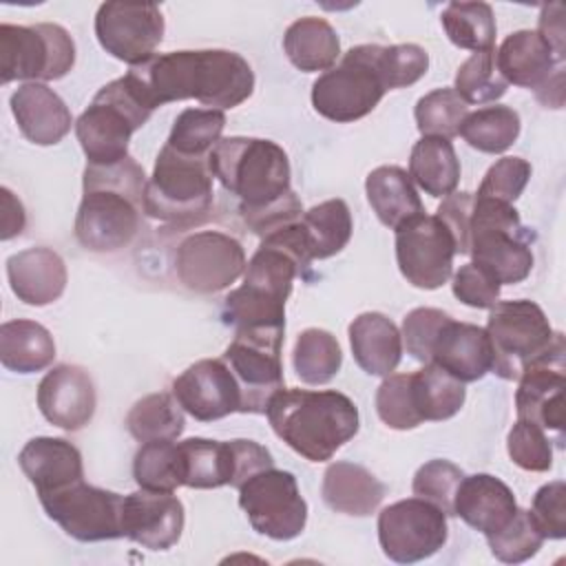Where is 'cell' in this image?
Instances as JSON below:
<instances>
[{
	"label": "cell",
	"mask_w": 566,
	"mask_h": 566,
	"mask_svg": "<svg viewBox=\"0 0 566 566\" xmlns=\"http://www.w3.org/2000/svg\"><path fill=\"white\" fill-rule=\"evenodd\" d=\"M285 329H237L223 352V360L241 389V413H265L274 394L283 389Z\"/></svg>",
	"instance_id": "7c38bea8"
},
{
	"label": "cell",
	"mask_w": 566,
	"mask_h": 566,
	"mask_svg": "<svg viewBox=\"0 0 566 566\" xmlns=\"http://www.w3.org/2000/svg\"><path fill=\"white\" fill-rule=\"evenodd\" d=\"M184 504L172 493L139 489L124 497V537L148 551H168L184 531Z\"/></svg>",
	"instance_id": "7402d4cb"
},
{
	"label": "cell",
	"mask_w": 566,
	"mask_h": 566,
	"mask_svg": "<svg viewBox=\"0 0 566 566\" xmlns=\"http://www.w3.org/2000/svg\"><path fill=\"white\" fill-rule=\"evenodd\" d=\"M460 382H475L491 371V345L486 329L449 318L431 347V360Z\"/></svg>",
	"instance_id": "cb8c5ba5"
},
{
	"label": "cell",
	"mask_w": 566,
	"mask_h": 566,
	"mask_svg": "<svg viewBox=\"0 0 566 566\" xmlns=\"http://www.w3.org/2000/svg\"><path fill=\"white\" fill-rule=\"evenodd\" d=\"M245 250L239 239L221 230L186 234L175 252V272L184 287L214 294L232 285L245 272Z\"/></svg>",
	"instance_id": "e0dca14e"
},
{
	"label": "cell",
	"mask_w": 566,
	"mask_h": 566,
	"mask_svg": "<svg viewBox=\"0 0 566 566\" xmlns=\"http://www.w3.org/2000/svg\"><path fill=\"white\" fill-rule=\"evenodd\" d=\"M11 113L20 133L38 146L62 142L73 124L64 99L44 82H27L18 86L11 95Z\"/></svg>",
	"instance_id": "d4e9b609"
},
{
	"label": "cell",
	"mask_w": 566,
	"mask_h": 566,
	"mask_svg": "<svg viewBox=\"0 0 566 566\" xmlns=\"http://www.w3.org/2000/svg\"><path fill=\"white\" fill-rule=\"evenodd\" d=\"M484 329L493 358L491 371L504 380H517L526 365L546 354L557 336L544 310L526 298L497 301Z\"/></svg>",
	"instance_id": "30bf717a"
},
{
	"label": "cell",
	"mask_w": 566,
	"mask_h": 566,
	"mask_svg": "<svg viewBox=\"0 0 566 566\" xmlns=\"http://www.w3.org/2000/svg\"><path fill=\"white\" fill-rule=\"evenodd\" d=\"M409 177L431 197H447L460 181L455 148L444 137H420L409 155Z\"/></svg>",
	"instance_id": "d590c367"
},
{
	"label": "cell",
	"mask_w": 566,
	"mask_h": 566,
	"mask_svg": "<svg viewBox=\"0 0 566 566\" xmlns=\"http://www.w3.org/2000/svg\"><path fill=\"white\" fill-rule=\"evenodd\" d=\"M531 179V164L522 157H502L484 175L478 197L513 203Z\"/></svg>",
	"instance_id": "816d5d0a"
},
{
	"label": "cell",
	"mask_w": 566,
	"mask_h": 566,
	"mask_svg": "<svg viewBox=\"0 0 566 566\" xmlns=\"http://www.w3.org/2000/svg\"><path fill=\"white\" fill-rule=\"evenodd\" d=\"M531 517L544 539L566 537V484L562 480L548 482L537 489L531 506Z\"/></svg>",
	"instance_id": "db71d44e"
},
{
	"label": "cell",
	"mask_w": 566,
	"mask_h": 566,
	"mask_svg": "<svg viewBox=\"0 0 566 566\" xmlns=\"http://www.w3.org/2000/svg\"><path fill=\"white\" fill-rule=\"evenodd\" d=\"M0 197H2L0 237L7 241V239H13L15 234H20L24 230L27 214H24V208H22L20 199L9 188H0Z\"/></svg>",
	"instance_id": "680465c9"
},
{
	"label": "cell",
	"mask_w": 566,
	"mask_h": 566,
	"mask_svg": "<svg viewBox=\"0 0 566 566\" xmlns=\"http://www.w3.org/2000/svg\"><path fill=\"white\" fill-rule=\"evenodd\" d=\"M411 394L422 422L449 420L462 409L467 398L464 382L453 378L436 363H424L420 371L411 374Z\"/></svg>",
	"instance_id": "8d00e7d4"
},
{
	"label": "cell",
	"mask_w": 566,
	"mask_h": 566,
	"mask_svg": "<svg viewBox=\"0 0 566 566\" xmlns=\"http://www.w3.org/2000/svg\"><path fill=\"white\" fill-rule=\"evenodd\" d=\"M212 177L239 199V212H259L279 203L290 188L287 153L272 139L226 137L208 153Z\"/></svg>",
	"instance_id": "5b68a950"
},
{
	"label": "cell",
	"mask_w": 566,
	"mask_h": 566,
	"mask_svg": "<svg viewBox=\"0 0 566 566\" xmlns=\"http://www.w3.org/2000/svg\"><path fill=\"white\" fill-rule=\"evenodd\" d=\"M473 210L471 192H451L438 206L436 217L451 230L455 241V254H469V221Z\"/></svg>",
	"instance_id": "9f6ffc18"
},
{
	"label": "cell",
	"mask_w": 566,
	"mask_h": 566,
	"mask_svg": "<svg viewBox=\"0 0 566 566\" xmlns=\"http://www.w3.org/2000/svg\"><path fill=\"white\" fill-rule=\"evenodd\" d=\"M95 385L88 371L77 365H55L38 385L42 416L64 431L86 427L95 413Z\"/></svg>",
	"instance_id": "603a6c76"
},
{
	"label": "cell",
	"mask_w": 566,
	"mask_h": 566,
	"mask_svg": "<svg viewBox=\"0 0 566 566\" xmlns=\"http://www.w3.org/2000/svg\"><path fill=\"white\" fill-rule=\"evenodd\" d=\"M226 126L223 111L217 108H186L177 115L168 135V146L184 155L206 157L221 139Z\"/></svg>",
	"instance_id": "7bdbcfd3"
},
{
	"label": "cell",
	"mask_w": 566,
	"mask_h": 566,
	"mask_svg": "<svg viewBox=\"0 0 566 566\" xmlns=\"http://www.w3.org/2000/svg\"><path fill=\"white\" fill-rule=\"evenodd\" d=\"M440 22L444 27L447 38L473 53L495 49V18L493 9L486 2H449L442 13Z\"/></svg>",
	"instance_id": "f35d334b"
},
{
	"label": "cell",
	"mask_w": 566,
	"mask_h": 566,
	"mask_svg": "<svg viewBox=\"0 0 566 566\" xmlns=\"http://www.w3.org/2000/svg\"><path fill=\"white\" fill-rule=\"evenodd\" d=\"M564 354V334L557 332L548 352L526 365V369L520 374V385L515 391L517 420H528L544 431L562 433L566 387Z\"/></svg>",
	"instance_id": "ffe728a7"
},
{
	"label": "cell",
	"mask_w": 566,
	"mask_h": 566,
	"mask_svg": "<svg viewBox=\"0 0 566 566\" xmlns=\"http://www.w3.org/2000/svg\"><path fill=\"white\" fill-rule=\"evenodd\" d=\"M365 192L378 221L391 230L424 214L418 190L400 166H378L365 179Z\"/></svg>",
	"instance_id": "1f68e13d"
},
{
	"label": "cell",
	"mask_w": 566,
	"mask_h": 566,
	"mask_svg": "<svg viewBox=\"0 0 566 566\" xmlns=\"http://www.w3.org/2000/svg\"><path fill=\"white\" fill-rule=\"evenodd\" d=\"M164 29L161 9L153 2H104L95 15V35L102 49L130 66L155 55Z\"/></svg>",
	"instance_id": "d6986e66"
},
{
	"label": "cell",
	"mask_w": 566,
	"mask_h": 566,
	"mask_svg": "<svg viewBox=\"0 0 566 566\" xmlns=\"http://www.w3.org/2000/svg\"><path fill=\"white\" fill-rule=\"evenodd\" d=\"M44 513L77 542H104L124 537V495L86 484L84 480L38 495Z\"/></svg>",
	"instance_id": "9a60e30c"
},
{
	"label": "cell",
	"mask_w": 566,
	"mask_h": 566,
	"mask_svg": "<svg viewBox=\"0 0 566 566\" xmlns=\"http://www.w3.org/2000/svg\"><path fill=\"white\" fill-rule=\"evenodd\" d=\"M537 33L548 42V46L555 51L559 62L564 60V4L553 2L542 7Z\"/></svg>",
	"instance_id": "6f0895ef"
},
{
	"label": "cell",
	"mask_w": 566,
	"mask_h": 566,
	"mask_svg": "<svg viewBox=\"0 0 566 566\" xmlns=\"http://www.w3.org/2000/svg\"><path fill=\"white\" fill-rule=\"evenodd\" d=\"M126 427L130 436L139 442L177 440L186 427L184 409L172 391L148 394L130 407L126 416Z\"/></svg>",
	"instance_id": "74e56055"
},
{
	"label": "cell",
	"mask_w": 566,
	"mask_h": 566,
	"mask_svg": "<svg viewBox=\"0 0 566 566\" xmlns=\"http://www.w3.org/2000/svg\"><path fill=\"white\" fill-rule=\"evenodd\" d=\"M376 411L378 418L398 431L413 429L422 422L413 405L411 394V374H389L376 391Z\"/></svg>",
	"instance_id": "7dc6e473"
},
{
	"label": "cell",
	"mask_w": 566,
	"mask_h": 566,
	"mask_svg": "<svg viewBox=\"0 0 566 566\" xmlns=\"http://www.w3.org/2000/svg\"><path fill=\"white\" fill-rule=\"evenodd\" d=\"M144 102L157 106L197 99L210 108H234L254 91V73L248 60L228 49L155 53L126 73Z\"/></svg>",
	"instance_id": "6da1fadb"
},
{
	"label": "cell",
	"mask_w": 566,
	"mask_h": 566,
	"mask_svg": "<svg viewBox=\"0 0 566 566\" xmlns=\"http://www.w3.org/2000/svg\"><path fill=\"white\" fill-rule=\"evenodd\" d=\"M486 542L495 559L504 564H520L531 559L542 548L544 535L539 533L531 513L517 506L513 517L497 533L489 535Z\"/></svg>",
	"instance_id": "bcb514c9"
},
{
	"label": "cell",
	"mask_w": 566,
	"mask_h": 566,
	"mask_svg": "<svg viewBox=\"0 0 566 566\" xmlns=\"http://www.w3.org/2000/svg\"><path fill=\"white\" fill-rule=\"evenodd\" d=\"M7 276L11 292L35 307L57 301L66 287L64 259L44 245L11 254L7 259Z\"/></svg>",
	"instance_id": "484cf974"
},
{
	"label": "cell",
	"mask_w": 566,
	"mask_h": 566,
	"mask_svg": "<svg viewBox=\"0 0 566 566\" xmlns=\"http://www.w3.org/2000/svg\"><path fill=\"white\" fill-rule=\"evenodd\" d=\"M453 294L460 303L475 310H491L500 298V283L475 263H464L453 274Z\"/></svg>",
	"instance_id": "11a10c76"
},
{
	"label": "cell",
	"mask_w": 566,
	"mask_h": 566,
	"mask_svg": "<svg viewBox=\"0 0 566 566\" xmlns=\"http://www.w3.org/2000/svg\"><path fill=\"white\" fill-rule=\"evenodd\" d=\"M535 234L522 226L513 203L473 195L469 221L471 263L486 270L500 285L524 281L533 270Z\"/></svg>",
	"instance_id": "8992f818"
},
{
	"label": "cell",
	"mask_w": 566,
	"mask_h": 566,
	"mask_svg": "<svg viewBox=\"0 0 566 566\" xmlns=\"http://www.w3.org/2000/svg\"><path fill=\"white\" fill-rule=\"evenodd\" d=\"M133 478L139 489L172 493L184 486V460L175 440L142 442L133 460Z\"/></svg>",
	"instance_id": "b9f144b4"
},
{
	"label": "cell",
	"mask_w": 566,
	"mask_h": 566,
	"mask_svg": "<svg viewBox=\"0 0 566 566\" xmlns=\"http://www.w3.org/2000/svg\"><path fill=\"white\" fill-rule=\"evenodd\" d=\"M75 64V42L60 24H0V75L13 80L49 82L64 77Z\"/></svg>",
	"instance_id": "8fae6325"
},
{
	"label": "cell",
	"mask_w": 566,
	"mask_h": 566,
	"mask_svg": "<svg viewBox=\"0 0 566 566\" xmlns=\"http://www.w3.org/2000/svg\"><path fill=\"white\" fill-rule=\"evenodd\" d=\"M354 360L369 376L387 378L402 358L400 329L380 312H363L349 323Z\"/></svg>",
	"instance_id": "f1b7e54d"
},
{
	"label": "cell",
	"mask_w": 566,
	"mask_h": 566,
	"mask_svg": "<svg viewBox=\"0 0 566 566\" xmlns=\"http://www.w3.org/2000/svg\"><path fill=\"white\" fill-rule=\"evenodd\" d=\"M296 228L310 261H316L338 254L349 243L354 223L343 199H327L303 212Z\"/></svg>",
	"instance_id": "d6a6232c"
},
{
	"label": "cell",
	"mask_w": 566,
	"mask_h": 566,
	"mask_svg": "<svg viewBox=\"0 0 566 566\" xmlns=\"http://www.w3.org/2000/svg\"><path fill=\"white\" fill-rule=\"evenodd\" d=\"M172 396L199 422L241 411V389L223 358H203L172 380Z\"/></svg>",
	"instance_id": "44dd1931"
},
{
	"label": "cell",
	"mask_w": 566,
	"mask_h": 566,
	"mask_svg": "<svg viewBox=\"0 0 566 566\" xmlns=\"http://www.w3.org/2000/svg\"><path fill=\"white\" fill-rule=\"evenodd\" d=\"M296 221L263 237L245 265L243 285L226 296L223 318L234 329H285V301L294 279L305 276L312 263Z\"/></svg>",
	"instance_id": "7a4b0ae2"
},
{
	"label": "cell",
	"mask_w": 566,
	"mask_h": 566,
	"mask_svg": "<svg viewBox=\"0 0 566 566\" xmlns=\"http://www.w3.org/2000/svg\"><path fill=\"white\" fill-rule=\"evenodd\" d=\"M265 416L274 433L310 462L329 460L358 433L354 400L336 389H281Z\"/></svg>",
	"instance_id": "277c9868"
},
{
	"label": "cell",
	"mask_w": 566,
	"mask_h": 566,
	"mask_svg": "<svg viewBox=\"0 0 566 566\" xmlns=\"http://www.w3.org/2000/svg\"><path fill=\"white\" fill-rule=\"evenodd\" d=\"M55 358L51 332L29 318H13L0 327V363L18 374L46 369Z\"/></svg>",
	"instance_id": "e575fe53"
},
{
	"label": "cell",
	"mask_w": 566,
	"mask_h": 566,
	"mask_svg": "<svg viewBox=\"0 0 566 566\" xmlns=\"http://www.w3.org/2000/svg\"><path fill=\"white\" fill-rule=\"evenodd\" d=\"M212 179L208 155H184L164 144L146 181L144 210L164 223H197L212 206Z\"/></svg>",
	"instance_id": "ba28073f"
},
{
	"label": "cell",
	"mask_w": 566,
	"mask_h": 566,
	"mask_svg": "<svg viewBox=\"0 0 566 566\" xmlns=\"http://www.w3.org/2000/svg\"><path fill=\"white\" fill-rule=\"evenodd\" d=\"M460 135L471 148L497 155L515 144L520 135V115L511 106H484L464 117Z\"/></svg>",
	"instance_id": "60d3db41"
},
{
	"label": "cell",
	"mask_w": 566,
	"mask_h": 566,
	"mask_svg": "<svg viewBox=\"0 0 566 566\" xmlns=\"http://www.w3.org/2000/svg\"><path fill=\"white\" fill-rule=\"evenodd\" d=\"M464 473L460 467H455L449 460H429L424 462L416 475H413V495L422 497L431 504H436L447 517L455 515L453 513V502H455V491L462 482Z\"/></svg>",
	"instance_id": "c3c4849f"
},
{
	"label": "cell",
	"mask_w": 566,
	"mask_h": 566,
	"mask_svg": "<svg viewBox=\"0 0 566 566\" xmlns=\"http://www.w3.org/2000/svg\"><path fill=\"white\" fill-rule=\"evenodd\" d=\"M283 49L287 60L303 73L329 71L340 55V40L327 20L305 15L287 27Z\"/></svg>",
	"instance_id": "836d02e7"
},
{
	"label": "cell",
	"mask_w": 566,
	"mask_h": 566,
	"mask_svg": "<svg viewBox=\"0 0 566 566\" xmlns=\"http://www.w3.org/2000/svg\"><path fill=\"white\" fill-rule=\"evenodd\" d=\"M144 168L128 155L111 166L86 164L84 195L75 214V239L91 252L126 248L142 226Z\"/></svg>",
	"instance_id": "3957f363"
},
{
	"label": "cell",
	"mask_w": 566,
	"mask_h": 566,
	"mask_svg": "<svg viewBox=\"0 0 566 566\" xmlns=\"http://www.w3.org/2000/svg\"><path fill=\"white\" fill-rule=\"evenodd\" d=\"M429 69V53L418 44L380 46V75L387 91L416 84Z\"/></svg>",
	"instance_id": "f907efd6"
},
{
	"label": "cell",
	"mask_w": 566,
	"mask_h": 566,
	"mask_svg": "<svg viewBox=\"0 0 566 566\" xmlns=\"http://www.w3.org/2000/svg\"><path fill=\"white\" fill-rule=\"evenodd\" d=\"M387 93L380 75V44L352 46L338 66L312 84V104L318 115L336 124L369 115Z\"/></svg>",
	"instance_id": "9c48e42d"
},
{
	"label": "cell",
	"mask_w": 566,
	"mask_h": 566,
	"mask_svg": "<svg viewBox=\"0 0 566 566\" xmlns=\"http://www.w3.org/2000/svg\"><path fill=\"white\" fill-rule=\"evenodd\" d=\"M451 316L442 310L436 307H416L411 310L405 321H402V340L407 345V354L416 358L418 363H429L431 360V347L433 340L440 332V327L449 321Z\"/></svg>",
	"instance_id": "f5cc1de1"
},
{
	"label": "cell",
	"mask_w": 566,
	"mask_h": 566,
	"mask_svg": "<svg viewBox=\"0 0 566 566\" xmlns=\"http://www.w3.org/2000/svg\"><path fill=\"white\" fill-rule=\"evenodd\" d=\"M184 460V486L190 489H239L250 475L274 467L272 453L254 440L188 438L177 442Z\"/></svg>",
	"instance_id": "5bb4252c"
},
{
	"label": "cell",
	"mask_w": 566,
	"mask_h": 566,
	"mask_svg": "<svg viewBox=\"0 0 566 566\" xmlns=\"http://www.w3.org/2000/svg\"><path fill=\"white\" fill-rule=\"evenodd\" d=\"M18 464L38 495L71 486L84 480V464L80 449L64 438H31L20 455Z\"/></svg>",
	"instance_id": "83f0119b"
},
{
	"label": "cell",
	"mask_w": 566,
	"mask_h": 566,
	"mask_svg": "<svg viewBox=\"0 0 566 566\" xmlns=\"http://www.w3.org/2000/svg\"><path fill=\"white\" fill-rule=\"evenodd\" d=\"M150 115L153 108L126 75L102 86L75 122V135L86 161L93 166H111L126 159L130 135L142 128Z\"/></svg>",
	"instance_id": "52a82bcc"
},
{
	"label": "cell",
	"mask_w": 566,
	"mask_h": 566,
	"mask_svg": "<svg viewBox=\"0 0 566 566\" xmlns=\"http://www.w3.org/2000/svg\"><path fill=\"white\" fill-rule=\"evenodd\" d=\"M506 86L509 84L495 64V49H489L473 53L460 64L453 91L467 104H484L500 99L506 93Z\"/></svg>",
	"instance_id": "f6af8a7d"
},
{
	"label": "cell",
	"mask_w": 566,
	"mask_h": 566,
	"mask_svg": "<svg viewBox=\"0 0 566 566\" xmlns=\"http://www.w3.org/2000/svg\"><path fill=\"white\" fill-rule=\"evenodd\" d=\"M511 460L524 471H548L553 467V447L546 431L528 420H517L506 438Z\"/></svg>",
	"instance_id": "681fc988"
},
{
	"label": "cell",
	"mask_w": 566,
	"mask_h": 566,
	"mask_svg": "<svg viewBox=\"0 0 566 566\" xmlns=\"http://www.w3.org/2000/svg\"><path fill=\"white\" fill-rule=\"evenodd\" d=\"M455 241L436 214H420L396 230L400 274L420 290H438L453 272Z\"/></svg>",
	"instance_id": "ac0fdd59"
},
{
	"label": "cell",
	"mask_w": 566,
	"mask_h": 566,
	"mask_svg": "<svg viewBox=\"0 0 566 566\" xmlns=\"http://www.w3.org/2000/svg\"><path fill=\"white\" fill-rule=\"evenodd\" d=\"M413 115L422 137L451 139L460 135V126L469 115V104L453 88H436L418 99Z\"/></svg>",
	"instance_id": "ee69618b"
},
{
	"label": "cell",
	"mask_w": 566,
	"mask_h": 566,
	"mask_svg": "<svg viewBox=\"0 0 566 566\" xmlns=\"http://www.w3.org/2000/svg\"><path fill=\"white\" fill-rule=\"evenodd\" d=\"M321 493L332 511L365 517L380 506L387 489L360 464L332 462L323 473Z\"/></svg>",
	"instance_id": "4dcf8cb0"
},
{
	"label": "cell",
	"mask_w": 566,
	"mask_h": 566,
	"mask_svg": "<svg viewBox=\"0 0 566 566\" xmlns=\"http://www.w3.org/2000/svg\"><path fill=\"white\" fill-rule=\"evenodd\" d=\"M559 57L548 42L531 29L515 31L504 38L495 51V64L506 84L539 88L553 75Z\"/></svg>",
	"instance_id": "f546056e"
},
{
	"label": "cell",
	"mask_w": 566,
	"mask_h": 566,
	"mask_svg": "<svg viewBox=\"0 0 566 566\" xmlns=\"http://www.w3.org/2000/svg\"><path fill=\"white\" fill-rule=\"evenodd\" d=\"M449 537L447 515L422 497H407L385 506L378 515L382 553L398 564H413L438 553Z\"/></svg>",
	"instance_id": "2e32d148"
},
{
	"label": "cell",
	"mask_w": 566,
	"mask_h": 566,
	"mask_svg": "<svg viewBox=\"0 0 566 566\" xmlns=\"http://www.w3.org/2000/svg\"><path fill=\"white\" fill-rule=\"evenodd\" d=\"M237 491L239 506L256 533L276 542H287L303 533L307 502L301 497L296 478L290 471L261 469Z\"/></svg>",
	"instance_id": "4fadbf2b"
},
{
	"label": "cell",
	"mask_w": 566,
	"mask_h": 566,
	"mask_svg": "<svg viewBox=\"0 0 566 566\" xmlns=\"http://www.w3.org/2000/svg\"><path fill=\"white\" fill-rule=\"evenodd\" d=\"M292 365L296 376L307 385L329 382L343 365V352L336 336L318 327L303 329L294 343Z\"/></svg>",
	"instance_id": "ab89813d"
},
{
	"label": "cell",
	"mask_w": 566,
	"mask_h": 566,
	"mask_svg": "<svg viewBox=\"0 0 566 566\" xmlns=\"http://www.w3.org/2000/svg\"><path fill=\"white\" fill-rule=\"evenodd\" d=\"M517 511L513 491L491 473L464 475L453 502V513L484 537L497 533Z\"/></svg>",
	"instance_id": "4316f807"
}]
</instances>
